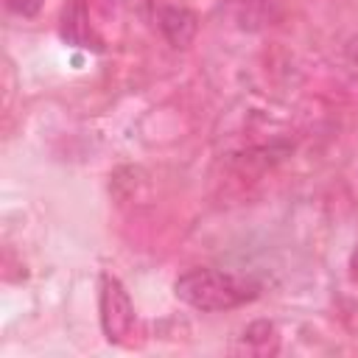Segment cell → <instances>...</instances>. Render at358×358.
I'll use <instances>...</instances> for the list:
<instances>
[{"instance_id": "obj_3", "label": "cell", "mask_w": 358, "mask_h": 358, "mask_svg": "<svg viewBox=\"0 0 358 358\" xmlns=\"http://www.w3.org/2000/svg\"><path fill=\"white\" fill-rule=\"evenodd\" d=\"M157 28L173 50H185L193 45V39L199 34V17L185 6L162 3L157 8Z\"/></svg>"}, {"instance_id": "obj_1", "label": "cell", "mask_w": 358, "mask_h": 358, "mask_svg": "<svg viewBox=\"0 0 358 358\" xmlns=\"http://www.w3.org/2000/svg\"><path fill=\"white\" fill-rule=\"evenodd\" d=\"M260 291L263 285L255 277L229 268H210V266L187 268L173 280L176 299L201 313H224L243 308L255 302Z\"/></svg>"}, {"instance_id": "obj_7", "label": "cell", "mask_w": 358, "mask_h": 358, "mask_svg": "<svg viewBox=\"0 0 358 358\" xmlns=\"http://www.w3.org/2000/svg\"><path fill=\"white\" fill-rule=\"evenodd\" d=\"M347 53H350V59L358 64V39H352V42L347 45Z\"/></svg>"}, {"instance_id": "obj_4", "label": "cell", "mask_w": 358, "mask_h": 358, "mask_svg": "<svg viewBox=\"0 0 358 358\" xmlns=\"http://www.w3.org/2000/svg\"><path fill=\"white\" fill-rule=\"evenodd\" d=\"M59 34L67 45L73 48H84V50H103L101 36L95 34V28L90 25V11L84 0H67L62 8V20H59Z\"/></svg>"}, {"instance_id": "obj_6", "label": "cell", "mask_w": 358, "mask_h": 358, "mask_svg": "<svg viewBox=\"0 0 358 358\" xmlns=\"http://www.w3.org/2000/svg\"><path fill=\"white\" fill-rule=\"evenodd\" d=\"M350 274H352V280L358 282V246H355L352 255H350Z\"/></svg>"}, {"instance_id": "obj_5", "label": "cell", "mask_w": 358, "mask_h": 358, "mask_svg": "<svg viewBox=\"0 0 358 358\" xmlns=\"http://www.w3.org/2000/svg\"><path fill=\"white\" fill-rule=\"evenodd\" d=\"M42 6H45V0H6V8L22 20H34L42 11Z\"/></svg>"}, {"instance_id": "obj_2", "label": "cell", "mask_w": 358, "mask_h": 358, "mask_svg": "<svg viewBox=\"0 0 358 358\" xmlns=\"http://www.w3.org/2000/svg\"><path fill=\"white\" fill-rule=\"evenodd\" d=\"M98 310H101V330L106 341L123 344L134 330V305H131L126 285L115 274H101Z\"/></svg>"}]
</instances>
